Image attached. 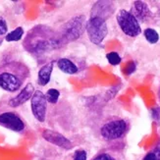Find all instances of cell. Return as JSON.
<instances>
[{"label": "cell", "mask_w": 160, "mask_h": 160, "mask_svg": "<svg viewBox=\"0 0 160 160\" xmlns=\"http://www.w3.org/2000/svg\"><path fill=\"white\" fill-rule=\"evenodd\" d=\"M7 33H8V25H7L5 18L0 16V45L3 43Z\"/></svg>", "instance_id": "cell-18"}, {"label": "cell", "mask_w": 160, "mask_h": 160, "mask_svg": "<svg viewBox=\"0 0 160 160\" xmlns=\"http://www.w3.org/2000/svg\"><path fill=\"white\" fill-rule=\"evenodd\" d=\"M90 160H118L117 157L110 153L108 151H103V152H98L95 156H93Z\"/></svg>", "instance_id": "cell-20"}, {"label": "cell", "mask_w": 160, "mask_h": 160, "mask_svg": "<svg viewBox=\"0 0 160 160\" xmlns=\"http://www.w3.org/2000/svg\"><path fill=\"white\" fill-rule=\"evenodd\" d=\"M157 95H158V99H159V103H160V85H159V88H158V93H157Z\"/></svg>", "instance_id": "cell-25"}, {"label": "cell", "mask_w": 160, "mask_h": 160, "mask_svg": "<svg viewBox=\"0 0 160 160\" xmlns=\"http://www.w3.org/2000/svg\"><path fill=\"white\" fill-rule=\"evenodd\" d=\"M129 130L130 123L126 119L118 116H109L99 124L96 131L101 141L111 147L118 148L124 143Z\"/></svg>", "instance_id": "cell-3"}, {"label": "cell", "mask_w": 160, "mask_h": 160, "mask_svg": "<svg viewBox=\"0 0 160 160\" xmlns=\"http://www.w3.org/2000/svg\"><path fill=\"white\" fill-rule=\"evenodd\" d=\"M116 20L121 31L129 38H137L142 33L140 22L130 11L125 9L120 10L117 13Z\"/></svg>", "instance_id": "cell-6"}, {"label": "cell", "mask_w": 160, "mask_h": 160, "mask_svg": "<svg viewBox=\"0 0 160 160\" xmlns=\"http://www.w3.org/2000/svg\"><path fill=\"white\" fill-rule=\"evenodd\" d=\"M115 12V5L112 1H97L92 6L90 11V17H99L107 20Z\"/></svg>", "instance_id": "cell-9"}, {"label": "cell", "mask_w": 160, "mask_h": 160, "mask_svg": "<svg viewBox=\"0 0 160 160\" xmlns=\"http://www.w3.org/2000/svg\"><path fill=\"white\" fill-rule=\"evenodd\" d=\"M0 126L16 133H23L26 130L24 119L15 111H4L0 113Z\"/></svg>", "instance_id": "cell-7"}, {"label": "cell", "mask_w": 160, "mask_h": 160, "mask_svg": "<svg viewBox=\"0 0 160 160\" xmlns=\"http://www.w3.org/2000/svg\"><path fill=\"white\" fill-rule=\"evenodd\" d=\"M86 31L90 42L99 45L108 33L107 23L99 17H89L86 24Z\"/></svg>", "instance_id": "cell-5"}, {"label": "cell", "mask_w": 160, "mask_h": 160, "mask_svg": "<svg viewBox=\"0 0 160 160\" xmlns=\"http://www.w3.org/2000/svg\"><path fill=\"white\" fill-rule=\"evenodd\" d=\"M86 24V18L82 15L76 16L67 22L62 27L59 33H57L61 45L67 44L68 42L78 39L85 32Z\"/></svg>", "instance_id": "cell-4"}, {"label": "cell", "mask_w": 160, "mask_h": 160, "mask_svg": "<svg viewBox=\"0 0 160 160\" xmlns=\"http://www.w3.org/2000/svg\"><path fill=\"white\" fill-rule=\"evenodd\" d=\"M31 108L32 113L36 119L43 123L46 119V112H47V100L45 94L41 90H36L33 92L31 98Z\"/></svg>", "instance_id": "cell-8"}, {"label": "cell", "mask_w": 160, "mask_h": 160, "mask_svg": "<svg viewBox=\"0 0 160 160\" xmlns=\"http://www.w3.org/2000/svg\"><path fill=\"white\" fill-rule=\"evenodd\" d=\"M23 46L33 57L43 60L51 51L61 47L58 34L51 28L44 25H38L28 32Z\"/></svg>", "instance_id": "cell-1"}, {"label": "cell", "mask_w": 160, "mask_h": 160, "mask_svg": "<svg viewBox=\"0 0 160 160\" xmlns=\"http://www.w3.org/2000/svg\"><path fill=\"white\" fill-rule=\"evenodd\" d=\"M142 160H156V157L153 153V151H149L148 153L145 154V156L142 158Z\"/></svg>", "instance_id": "cell-22"}, {"label": "cell", "mask_w": 160, "mask_h": 160, "mask_svg": "<svg viewBox=\"0 0 160 160\" xmlns=\"http://www.w3.org/2000/svg\"><path fill=\"white\" fill-rule=\"evenodd\" d=\"M59 96H60V92L56 88H49L45 93L47 102H49L51 104L57 103V101L59 99Z\"/></svg>", "instance_id": "cell-17"}, {"label": "cell", "mask_w": 160, "mask_h": 160, "mask_svg": "<svg viewBox=\"0 0 160 160\" xmlns=\"http://www.w3.org/2000/svg\"><path fill=\"white\" fill-rule=\"evenodd\" d=\"M135 70H136V65H135V63H133V62H132V63H130V64L128 65V68H127V74H128V75H131Z\"/></svg>", "instance_id": "cell-24"}, {"label": "cell", "mask_w": 160, "mask_h": 160, "mask_svg": "<svg viewBox=\"0 0 160 160\" xmlns=\"http://www.w3.org/2000/svg\"><path fill=\"white\" fill-rule=\"evenodd\" d=\"M152 151H153V153L156 157V160H160V143H158L156 147L152 149Z\"/></svg>", "instance_id": "cell-23"}, {"label": "cell", "mask_w": 160, "mask_h": 160, "mask_svg": "<svg viewBox=\"0 0 160 160\" xmlns=\"http://www.w3.org/2000/svg\"><path fill=\"white\" fill-rule=\"evenodd\" d=\"M29 67L21 61H7L0 65V88L5 92H16L30 78Z\"/></svg>", "instance_id": "cell-2"}, {"label": "cell", "mask_w": 160, "mask_h": 160, "mask_svg": "<svg viewBox=\"0 0 160 160\" xmlns=\"http://www.w3.org/2000/svg\"><path fill=\"white\" fill-rule=\"evenodd\" d=\"M106 58L109 62V64L116 66V65H119L122 61V58L119 54L117 52H109L106 54Z\"/></svg>", "instance_id": "cell-19"}, {"label": "cell", "mask_w": 160, "mask_h": 160, "mask_svg": "<svg viewBox=\"0 0 160 160\" xmlns=\"http://www.w3.org/2000/svg\"><path fill=\"white\" fill-rule=\"evenodd\" d=\"M34 92H36V89H34V87L32 85V83L31 82L27 83L26 87H24L22 88V90H21L15 97H13V98H11L9 100L8 104L13 108H16V107L23 105L24 103H26L28 100L32 98V96Z\"/></svg>", "instance_id": "cell-11"}, {"label": "cell", "mask_w": 160, "mask_h": 160, "mask_svg": "<svg viewBox=\"0 0 160 160\" xmlns=\"http://www.w3.org/2000/svg\"><path fill=\"white\" fill-rule=\"evenodd\" d=\"M57 67L60 71L67 75H75L80 72V66L74 62L71 58L62 57L56 60Z\"/></svg>", "instance_id": "cell-14"}, {"label": "cell", "mask_w": 160, "mask_h": 160, "mask_svg": "<svg viewBox=\"0 0 160 160\" xmlns=\"http://www.w3.org/2000/svg\"><path fill=\"white\" fill-rule=\"evenodd\" d=\"M24 36V29L22 27H18L15 30H13L12 32L7 33V36L5 38V40L8 42H12V41H19Z\"/></svg>", "instance_id": "cell-15"}, {"label": "cell", "mask_w": 160, "mask_h": 160, "mask_svg": "<svg viewBox=\"0 0 160 160\" xmlns=\"http://www.w3.org/2000/svg\"><path fill=\"white\" fill-rule=\"evenodd\" d=\"M143 36L144 38L147 39L150 44H155L159 41V34L158 32L151 28H147L143 31Z\"/></svg>", "instance_id": "cell-16"}, {"label": "cell", "mask_w": 160, "mask_h": 160, "mask_svg": "<svg viewBox=\"0 0 160 160\" xmlns=\"http://www.w3.org/2000/svg\"><path fill=\"white\" fill-rule=\"evenodd\" d=\"M87 158H88V153L83 149L76 150L73 156V160H87Z\"/></svg>", "instance_id": "cell-21"}, {"label": "cell", "mask_w": 160, "mask_h": 160, "mask_svg": "<svg viewBox=\"0 0 160 160\" xmlns=\"http://www.w3.org/2000/svg\"><path fill=\"white\" fill-rule=\"evenodd\" d=\"M42 136L47 142L57 145V147L63 148L65 149H71L73 148L72 142L69 141L68 138H66L62 135L56 133V132H53L50 130H45V131H43Z\"/></svg>", "instance_id": "cell-12"}, {"label": "cell", "mask_w": 160, "mask_h": 160, "mask_svg": "<svg viewBox=\"0 0 160 160\" xmlns=\"http://www.w3.org/2000/svg\"><path fill=\"white\" fill-rule=\"evenodd\" d=\"M55 63H56V61L51 60L39 69L38 74V83L40 87H45L50 82Z\"/></svg>", "instance_id": "cell-13"}, {"label": "cell", "mask_w": 160, "mask_h": 160, "mask_svg": "<svg viewBox=\"0 0 160 160\" xmlns=\"http://www.w3.org/2000/svg\"><path fill=\"white\" fill-rule=\"evenodd\" d=\"M137 18L138 22L148 23L152 18V12L148 5L143 1H135L130 11Z\"/></svg>", "instance_id": "cell-10"}]
</instances>
